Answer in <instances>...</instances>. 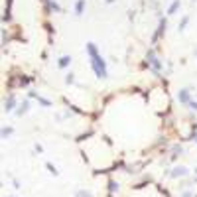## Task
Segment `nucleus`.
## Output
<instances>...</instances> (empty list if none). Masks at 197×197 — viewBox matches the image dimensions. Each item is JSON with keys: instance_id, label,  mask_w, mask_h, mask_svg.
Returning a JSON list of instances; mask_svg holds the SVG:
<instances>
[{"instance_id": "4", "label": "nucleus", "mask_w": 197, "mask_h": 197, "mask_svg": "<svg viewBox=\"0 0 197 197\" xmlns=\"http://www.w3.org/2000/svg\"><path fill=\"white\" fill-rule=\"evenodd\" d=\"M178 8H179V0H175V2H172V6H169V14H173Z\"/></svg>"}, {"instance_id": "1", "label": "nucleus", "mask_w": 197, "mask_h": 197, "mask_svg": "<svg viewBox=\"0 0 197 197\" xmlns=\"http://www.w3.org/2000/svg\"><path fill=\"white\" fill-rule=\"evenodd\" d=\"M87 51H89V55H91V63H93V69H95V73H97V77L105 79L106 77V67H105V61H103V57H101V53L97 51L95 44H87Z\"/></svg>"}, {"instance_id": "5", "label": "nucleus", "mask_w": 197, "mask_h": 197, "mask_svg": "<svg viewBox=\"0 0 197 197\" xmlns=\"http://www.w3.org/2000/svg\"><path fill=\"white\" fill-rule=\"evenodd\" d=\"M179 99H182V101H187V99H189V95H187V91H182V95H179Z\"/></svg>"}, {"instance_id": "3", "label": "nucleus", "mask_w": 197, "mask_h": 197, "mask_svg": "<svg viewBox=\"0 0 197 197\" xmlns=\"http://www.w3.org/2000/svg\"><path fill=\"white\" fill-rule=\"evenodd\" d=\"M69 63H71V57L65 55V57H61V59H59V67H65V65H69Z\"/></svg>"}, {"instance_id": "2", "label": "nucleus", "mask_w": 197, "mask_h": 197, "mask_svg": "<svg viewBox=\"0 0 197 197\" xmlns=\"http://www.w3.org/2000/svg\"><path fill=\"white\" fill-rule=\"evenodd\" d=\"M83 8H85V0H77L75 2V14H83Z\"/></svg>"}]
</instances>
